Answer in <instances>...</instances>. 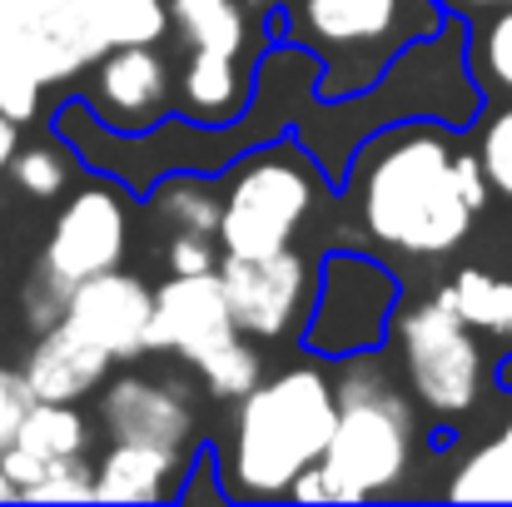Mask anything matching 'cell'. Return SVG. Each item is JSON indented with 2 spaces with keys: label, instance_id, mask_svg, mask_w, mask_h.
Segmentation results:
<instances>
[{
  "label": "cell",
  "instance_id": "16",
  "mask_svg": "<svg viewBox=\"0 0 512 507\" xmlns=\"http://www.w3.org/2000/svg\"><path fill=\"white\" fill-rule=\"evenodd\" d=\"M110 368H115V358L100 343L75 334L65 319L50 324L45 334H35L30 358H25V378H30L35 398H45V403H80V398L100 393Z\"/></svg>",
  "mask_w": 512,
  "mask_h": 507
},
{
  "label": "cell",
  "instance_id": "33",
  "mask_svg": "<svg viewBox=\"0 0 512 507\" xmlns=\"http://www.w3.org/2000/svg\"><path fill=\"white\" fill-rule=\"evenodd\" d=\"M493 5H512V0H453L448 10H463V15H483V10H493Z\"/></svg>",
  "mask_w": 512,
  "mask_h": 507
},
{
  "label": "cell",
  "instance_id": "21",
  "mask_svg": "<svg viewBox=\"0 0 512 507\" xmlns=\"http://www.w3.org/2000/svg\"><path fill=\"white\" fill-rule=\"evenodd\" d=\"M443 289H448L453 309L463 314V324L478 329L483 338L508 343V358H512V274H493L483 264H468Z\"/></svg>",
  "mask_w": 512,
  "mask_h": 507
},
{
  "label": "cell",
  "instance_id": "35",
  "mask_svg": "<svg viewBox=\"0 0 512 507\" xmlns=\"http://www.w3.org/2000/svg\"><path fill=\"white\" fill-rule=\"evenodd\" d=\"M498 383H503V388L512 383V358H503V368H498Z\"/></svg>",
  "mask_w": 512,
  "mask_h": 507
},
{
  "label": "cell",
  "instance_id": "1",
  "mask_svg": "<svg viewBox=\"0 0 512 507\" xmlns=\"http://www.w3.org/2000/svg\"><path fill=\"white\" fill-rule=\"evenodd\" d=\"M438 120H403L368 135L343 169L339 194L353 229L398 259H443L468 234L478 209L458 189V140Z\"/></svg>",
  "mask_w": 512,
  "mask_h": 507
},
{
  "label": "cell",
  "instance_id": "20",
  "mask_svg": "<svg viewBox=\"0 0 512 507\" xmlns=\"http://www.w3.org/2000/svg\"><path fill=\"white\" fill-rule=\"evenodd\" d=\"M145 204L170 234H209V239H219V219H224L219 174H165L145 194Z\"/></svg>",
  "mask_w": 512,
  "mask_h": 507
},
{
  "label": "cell",
  "instance_id": "30",
  "mask_svg": "<svg viewBox=\"0 0 512 507\" xmlns=\"http://www.w3.org/2000/svg\"><path fill=\"white\" fill-rule=\"evenodd\" d=\"M219 259H224V249L209 234H170V244H165L170 274H209V269H219Z\"/></svg>",
  "mask_w": 512,
  "mask_h": 507
},
{
  "label": "cell",
  "instance_id": "15",
  "mask_svg": "<svg viewBox=\"0 0 512 507\" xmlns=\"http://www.w3.org/2000/svg\"><path fill=\"white\" fill-rule=\"evenodd\" d=\"M75 334L100 343L115 363H130L140 353H150V319H155V289L140 274L125 269H105L95 279H80L65 294V314H60Z\"/></svg>",
  "mask_w": 512,
  "mask_h": 507
},
{
  "label": "cell",
  "instance_id": "22",
  "mask_svg": "<svg viewBox=\"0 0 512 507\" xmlns=\"http://www.w3.org/2000/svg\"><path fill=\"white\" fill-rule=\"evenodd\" d=\"M443 498L453 503H512V433L478 443L468 458H458L453 478L443 483Z\"/></svg>",
  "mask_w": 512,
  "mask_h": 507
},
{
  "label": "cell",
  "instance_id": "27",
  "mask_svg": "<svg viewBox=\"0 0 512 507\" xmlns=\"http://www.w3.org/2000/svg\"><path fill=\"white\" fill-rule=\"evenodd\" d=\"M20 503H95V463L85 453L50 463L25 493Z\"/></svg>",
  "mask_w": 512,
  "mask_h": 507
},
{
  "label": "cell",
  "instance_id": "13",
  "mask_svg": "<svg viewBox=\"0 0 512 507\" xmlns=\"http://www.w3.org/2000/svg\"><path fill=\"white\" fill-rule=\"evenodd\" d=\"M85 100L100 125L140 135L174 115V65L160 55V45H110L90 65Z\"/></svg>",
  "mask_w": 512,
  "mask_h": 507
},
{
  "label": "cell",
  "instance_id": "25",
  "mask_svg": "<svg viewBox=\"0 0 512 507\" xmlns=\"http://www.w3.org/2000/svg\"><path fill=\"white\" fill-rule=\"evenodd\" d=\"M75 155H70V145L55 135L50 145H20L15 150V160H10V184L25 194V199H60L65 189H70V174H75Z\"/></svg>",
  "mask_w": 512,
  "mask_h": 507
},
{
  "label": "cell",
  "instance_id": "28",
  "mask_svg": "<svg viewBox=\"0 0 512 507\" xmlns=\"http://www.w3.org/2000/svg\"><path fill=\"white\" fill-rule=\"evenodd\" d=\"M478 155H483V169H488V179H493V194L512 199V100L483 120V130H478Z\"/></svg>",
  "mask_w": 512,
  "mask_h": 507
},
{
  "label": "cell",
  "instance_id": "19",
  "mask_svg": "<svg viewBox=\"0 0 512 507\" xmlns=\"http://www.w3.org/2000/svg\"><path fill=\"white\" fill-rule=\"evenodd\" d=\"M170 35L184 50L244 55L254 45V20L244 0H170Z\"/></svg>",
  "mask_w": 512,
  "mask_h": 507
},
{
  "label": "cell",
  "instance_id": "3",
  "mask_svg": "<svg viewBox=\"0 0 512 507\" xmlns=\"http://www.w3.org/2000/svg\"><path fill=\"white\" fill-rule=\"evenodd\" d=\"M334 423H339V393L329 368L294 363L274 378H259L244 398L229 403L224 443L214 448L224 498L229 503L289 498L294 478L324 458Z\"/></svg>",
  "mask_w": 512,
  "mask_h": 507
},
{
  "label": "cell",
  "instance_id": "14",
  "mask_svg": "<svg viewBox=\"0 0 512 507\" xmlns=\"http://www.w3.org/2000/svg\"><path fill=\"white\" fill-rule=\"evenodd\" d=\"M100 428L110 443H160L174 453H194L199 443V413L194 388L179 378L125 373L105 378L100 388Z\"/></svg>",
  "mask_w": 512,
  "mask_h": 507
},
{
  "label": "cell",
  "instance_id": "32",
  "mask_svg": "<svg viewBox=\"0 0 512 507\" xmlns=\"http://www.w3.org/2000/svg\"><path fill=\"white\" fill-rule=\"evenodd\" d=\"M15 150H20V120H10V115L0 110V174H10Z\"/></svg>",
  "mask_w": 512,
  "mask_h": 507
},
{
  "label": "cell",
  "instance_id": "26",
  "mask_svg": "<svg viewBox=\"0 0 512 507\" xmlns=\"http://www.w3.org/2000/svg\"><path fill=\"white\" fill-rule=\"evenodd\" d=\"M110 45H160L170 35V0H85Z\"/></svg>",
  "mask_w": 512,
  "mask_h": 507
},
{
  "label": "cell",
  "instance_id": "9",
  "mask_svg": "<svg viewBox=\"0 0 512 507\" xmlns=\"http://www.w3.org/2000/svg\"><path fill=\"white\" fill-rule=\"evenodd\" d=\"M150 353L184 358L204 393L219 403L244 398L264 378V358L254 338L234 324L229 294L219 269L209 274H170L155 289V319H150Z\"/></svg>",
  "mask_w": 512,
  "mask_h": 507
},
{
  "label": "cell",
  "instance_id": "8",
  "mask_svg": "<svg viewBox=\"0 0 512 507\" xmlns=\"http://www.w3.org/2000/svg\"><path fill=\"white\" fill-rule=\"evenodd\" d=\"M90 179L80 189H70V199L60 204L40 254H35V274L25 289V324L35 334H45L50 324H60L65 314V294L80 279H95L105 269L125 264L130 249V189L110 174L85 169Z\"/></svg>",
  "mask_w": 512,
  "mask_h": 507
},
{
  "label": "cell",
  "instance_id": "29",
  "mask_svg": "<svg viewBox=\"0 0 512 507\" xmlns=\"http://www.w3.org/2000/svg\"><path fill=\"white\" fill-rule=\"evenodd\" d=\"M30 408H35V388H30L25 368L0 363V453L20 438V428H25Z\"/></svg>",
  "mask_w": 512,
  "mask_h": 507
},
{
  "label": "cell",
  "instance_id": "6",
  "mask_svg": "<svg viewBox=\"0 0 512 507\" xmlns=\"http://www.w3.org/2000/svg\"><path fill=\"white\" fill-rule=\"evenodd\" d=\"M219 184H224V219H219L224 254L289 249L304 234V224L314 219V209L339 189L294 130L239 155L219 174Z\"/></svg>",
  "mask_w": 512,
  "mask_h": 507
},
{
  "label": "cell",
  "instance_id": "11",
  "mask_svg": "<svg viewBox=\"0 0 512 507\" xmlns=\"http://www.w3.org/2000/svg\"><path fill=\"white\" fill-rule=\"evenodd\" d=\"M403 304V279L368 249H329L319 259V289L299 348L319 363L353 353H383Z\"/></svg>",
  "mask_w": 512,
  "mask_h": 507
},
{
  "label": "cell",
  "instance_id": "37",
  "mask_svg": "<svg viewBox=\"0 0 512 507\" xmlns=\"http://www.w3.org/2000/svg\"><path fill=\"white\" fill-rule=\"evenodd\" d=\"M0 269H5V259H0Z\"/></svg>",
  "mask_w": 512,
  "mask_h": 507
},
{
  "label": "cell",
  "instance_id": "24",
  "mask_svg": "<svg viewBox=\"0 0 512 507\" xmlns=\"http://www.w3.org/2000/svg\"><path fill=\"white\" fill-rule=\"evenodd\" d=\"M468 60L488 95L512 100V5H493L478 25H468Z\"/></svg>",
  "mask_w": 512,
  "mask_h": 507
},
{
  "label": "cell",
  "instance_id": "5",
  "mask_svg": "<svg viewBox=\"0 0 512 507\" xmlns=\"http://www.w3.org/2000/svg\"><path fill=\"white\" fill-rule=\"evenodd\" d=\"M443 0H294L269 15V35H289L319 55V100L368 90L383 65L438 30Z\"/></svg>",
  "mask_w": 512,
  "mask_h": 507
},
{
  "label": "cell",
  "instance_id": "18",
  "mask_svg": "<svg viewBox=\"0 0 512 507\" xmlns=\"http://www.w3.org/2000/svg\"><path fill=\"white\" fill-rule=\"evenodd\" d=\"M254 100V60L239 70V55L214 50H184V65L174 70V115L199 125H229Z\"/></svg>",
  "mask_w": 512,
  "mask_h": 507
},
{
  "label": "cell",
  "instance_id": "23",
  "mask_svg": "<svg viewBox=\"0 0 512 507\" xmlns=\"http://www.w3.org/2000/svg\"><path fill=\"white\" fill-rule=\"evenodd\" d=\"M25 453H35L40 463H60V458H75V453H90V423L75 403H45L35 398L20 438H15Z\"/></svg>",
  "mask_w": 512,
  "mask_h": 507
},
{
  "label": "cell",
  "instance_id": "17",
  "mask_svg": "<svg viewBox=\"0 0 512 507\" xmlns=\"http://www.w3.org/2000/svg\"><path fill=\"white\" fill-rule=\"evenodd\" d=\"M194 453L160 443H110V453L95 463V503H179Z\"/></svg>",
  "mask_w": 512,
  "mask_h": 507
},
{
  "label": "cell",
  "instance_id": "31",
  "mask_svg": "<svg viewBox=\"0 0 512 507\" xmlns=\"http://www.w3.org/2000/svg\"><path fill=\"white\" fill-rule=\"evenodd\" d=\"M0 468H5V473H10V478H15V488H20V493H25V488H30V483H35V478H40V473H45V468H50V463H40V458H35V453H25V448H20V443H10V448H5V453H0Z\"/></svg>",
  "mask_w": 512,
  "mask_h": 507
},
{
  "label": "cell",
  "instance_id": "2",
  "mask_svg": "<svg viewBox=\"0 0 512 507\" xmlns=\"http://www.w3.org/2000/svg\"><path fill=\"white\" fill-rule=\"evenodd\" d=\"M488 90L473 75L468 60V20L463 10H448L438 30L418 35L413 45H403L383 75L343 100H309L294 120V135L314 150V160L329 169V179L339 184L353 150L403 120H438L448 130H473L483 120Z\"/></svg>",
  "mask_w": 512,
  "mask_h": 507
},
{
  "label": "cell",
  "instance_id": "36",
  "mask_svg": "<svg viewBox=\"0 0 512 507\" xmlns=\"http://www.w3.org/2000/svg\"><path fill=\"white\" fill-rule=\"evenodd\" d=\"M508 388H512V383H508ZM503 428H508V433H512V413H508V423H503Z\"/></svg>",
  "mask_w": 512,
  "mask_h": 507
},
{
  "label": "cell",
  "instance_id": "4",
  "mask_svg": "<svg viewBox=\"0 0 512 507\" xmlns=\"http://www.w3.org/2000/svg\"><path fill=\"white\" fill-rule=\"evenodd\" d=\"M339 423L324 448V473L339 488V503L388 498L408 483L418 458V413L403 378L383 368L378 353H353L334 363Z\"/></svg>",
  "mask_w": 512,
  "mask_h": 507
},
{
  "label": "cell",
  "instance_id": "7",
  "mask_svg": "<svg viewBox=\"0 0 512 507\" xmlns=\"http://www.w3.org/2000/svg\"><path fill=\"white\" fill-rule=\"evenodd\" d=\"M105 50L85 0H0V110L20 125L35 120L40 100L90 75Z\"/></svg>",
  "mask_w": 512,
  "mask_h": 507
},
{
  "label": "cell",
  "instance_id": "12",
  "mask_svg": "<svg viewBox=\"0 0 512 507\" xmlns=\"http://www.w3.org/2000/svg\"><path fill=\"white\" fill-rule=\"evenodd\" d=\"M219 279L234 309V324L254 343H299L314 289H319V264L304 259L294 244L279 254H224Z\"/></svg>",
  "mask_w": 512,
  "mask_h": 507
},
{
  "label": "cell",
  "instance_id": "10",
  "mask_svg": "<svg viewBox=\"0 0 512 507\" xmlns=\"http://www.w3.org/2000/svg\"><path fill=\"white\" fill-rule=\"evenodd\" d=\"M388 348L398 358V378L418 408L433 418H463L478 408L488 388V353L483 334L463 324L448 289L438 284L418 304H398Z\"/></svg>",
  "mask_w": 512,
  "mask_h": 507
},
{
  "label": "cell",
  "instance_id": "34",
  "mask_svg": "<svg viewBox=\"0 0 512 507\" xmlns=\"http://www.w3.org/2000/svg\"><path fill=\"white\" fill-rule=\"evenodd\" d=\"M0 503H20V488H15V478L0 468Z\"/></svg>",
  "mask_w": 512,
  "mask_h": 507
}]
</instances>
